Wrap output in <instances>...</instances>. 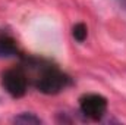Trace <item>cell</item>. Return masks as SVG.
I'll return each instance as SVG.
<instances>
[{
  "mask_svg": "<svg viewBox=\"0 0 126 125\" xmlns=\"http://www.w3.org/2000/svg\"><path fill=\"white\" fill-rule=\"evenodd\" d=\"M119 3H120V6H122V9L126 12V0H119Z\"/></svg>",
  "mask_w": 126,
  "mask_h": 125,
  "instance_id": "cell-7",
  "label": "cell"
},
{
  "mask_svg": "<svg viewBox=\"0 0 126 125\" xmlns=\"http://www.w3.org/2000/svg\"><path fill=\"white\" fill-rule=\"evenodd\" d=\"M1 85L7 94L18 99L27 93L28 80L21 69H7L1 75Z\"/></svg>",
  "mask_w": 126,
  "mask_h": 125,
  "instance_id": "cell-2",
  "label": "cell"
},
{
  "mask_svg": "<svg viewBox=\"0 0 126 125\" xmlns=\"http://www.w3.org/2000/svg\"><path fill=\"white\" fill-rule=\"evenodd\" d=\"M18 49L13 41V38L7 35H0V59H7L16 56Z\"/></svg>",
  "mask_w": 126,
  "mask_h": 125,
  "instance_id": "cell-4",
  "label": "cell"
},
{
  "mask_svg": "<svg viewBox=\"0 0 126 125\" xmlns=\"http://www.w3.org/2000/svg\"><path fill=\"white\" fill-rule=\"evenodd\" d=\"M66 81L67 78L62 72H59L57 69L48 68L41 72V75L37 78L35 85L44 94H57L66 87Z\"/></svg>",
  "mask_w": 126,
  "mask_h": 125,
  "instance_id": "cell-1",
  "label": "cell"
},
{
  "mask_svg": "<svg viewBox=\"0 0 126 125\" xmlns=\"http://www.w3.org/2000/svg\"><path fill=\"white\" fill-rule=\"evenodd\" d=\"M81 112L91 121H100L107 110V100L100 94H87L79 102Z\"/></svg>",
  "mask_w": 126,
  "mask_h": 125,
  "instance_id": "cell-3",
  "label": "cell"
},
{
  "mask_svg": "<svg viewBox=\"0 0 126 125\" xmlns=\"http://www.w3.org/2000/svg\"><path fill=\"white\" fill-rule=\"evenodd\" d=\"M72 35H73V38H75L76 41H79V43L85 41V38H87V35H88V30H87L85 24H82V22L76 24V25L73 27V30H72Z\"/></svg>",
  "mask_w": 126,
  "mask_h": 125,
  "instance_id": "cell-6",
  "label": "cell"
},
{
  "mask_svg": "<svg viewBox=\"0 0 126 125\" xmlns=\"http://www.w3.org/2000/svg\"><path fill=\"white\" fill-rule=\"evenodd\" d=\"M13 122L15 124H21V125H40L43 124V121L31 112H22L19 115H16L13 118Z\"/></svg>",
  "mask_w": 126,
  "mask_h": 125,
  "instance_id": "cell-5",
  "label": "cell"
}]
</instances>
